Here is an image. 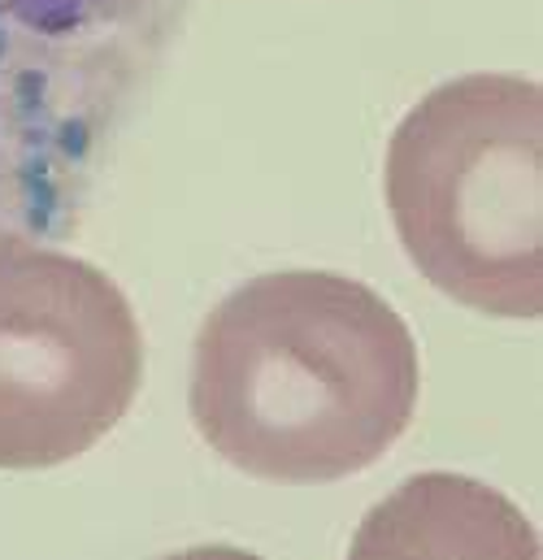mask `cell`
<instances>
[{
	"mask_svg": "<svg viewBox=\"0 0 543 560\" xmlns=\"http://www.w3.org/2000/svg\"><path fill=\"white\" fill-rule=\"evenodd\" d=\"M421 361L408 322L361 279L270 270L196 330L187 409L231 469L326 487L379 465L413 425Z\"/></svg>",
	"mask_w": 543,
	"mask_h": 560,
	"instance_id": "1",
	"label": "cell"
},
{
	"mask_svg": "<svg viewBox=\"0 0 543 560\" xmlns=\"http://www.w3.org/2000/svg\"><path fill=\"white\" fill-rule=\"evenodd\" d=\"M383 200L413 270L496 322L543 313V92L527 74H457L396 122Z\"/></svg>",
	"mask_w": 543,
	"mask_h": 560,
	"instance_id": "2",
	"label": "cell"
},
{
	"mask_svg": "<svg viewBox=\"0 0 543 560\" xmlns=\"http://www.w3.org/2000/svg\"><path fill=\"white\" fill-rule=\"evenodd\" d=\"M143 387L127 291L61 248L0 240V469L88 456Z\"/></svg>",
	"mask_w": 543,
	"mask_h": 560,
	"instance_id": "3",
	"label": "cell"
},
{
	"mask_svg": "<svg viewBox=\"0 0 543 560\" xmlns=\"http://www.w3.org/2000/svg\"><path fill=\"white\" fill-rule=\"evenodd\" d=\"M392 552L535 557L540 544L527 517L492 487L461 474H417L361 522L353 539V557H392Z\"/></svg>",
	"mask_w": 543,
	"mask_h": 560,
	"instance_id": "4",
	"label": "cell"
},
{
	"mask_svg": "<svg viewBox=\"0 0 543 560\" xmlns=\"http://www.w3.org/2000/svg\"><path fill=\"white\" fill-rule=\"evenodd\" d=\"M96 4L105 0H13L18 18H26L39 31H74Z\"/></svg>",
	"mask_w": 543,
	"mask_h": 560,
	"instance_id": "5",
	"label": "cell"
}]
</instances>
